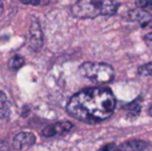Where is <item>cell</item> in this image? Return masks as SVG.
I'll return each mask as SVG.
<instances>
[{"label":"cell","instance_id":"17","mask_svg":"<svg viewBox=\"0 0 152 151\" xmlns=\"http://www.w3.org/2000/svg\"><path fill=\"white\" fill-rule=\"evenodd\" d=\"M148 114H150V115H151V117H152V104H151V106H150V110H148Z\"/></svg>","mask_w":152,"mask_h":151},{"label":"cell","instance_id":"3","mask_svg":"<svg viewBox=\"0 0 152 151\" xmlns=\"http://www.w3.org/2000/svg\"><path fill=\"white\" fill-rule=\"evenodd\" d=\"M80 74L86 76L87 79L92 80L99 84H105V83L112 82L115 76L112 66L107 63H91L87 62L80 66Z\"/></svg>","mask_w":152,"mask_h":151},{"label":"cell","instance_id":"11","mask_svg":"<svg viewBox=\"0 0 152 151\" xmlns=\"http://www.w3.org/2000/svg\"><path fill=\"white\" fill-rule=\"evenodd\" d=\"M24 63H26V60H24L23 56L13 55L12 58L8 60V68L12 70V71H18L19 68H21V67L24 66Z\"/></svg>","mask_w":152,"mask_h":151},{"label":"cell","instance_id":"13","mask_svg":"<svg viewBox=\"0 0 152 151\" xmlns=\"http://www.w3.org/2000/svg\"><path fill=\"white\" fill-rule=\"evenodd\" d=\"M115 150V143H108L105 146H103L102 149H99L97 151H113Z\"/></svg>","mask_w":152,"mask_h":151},{"label":"cell","instance_id":"15","mask_svg":"<svg viewBox=\"0 0 152 151\" xmlns=\"http://www.w3.org/2000/svg\"><path fill=\"white\" fill-rule=\"evenodd\" d=\"M23 4H31V5H37V4H40V1L42 0H20Z\"/></svg>","mask_w":152,"mask_h":151},{"label":"cell","instance_id":"2","mask_svg":"<svg viewBox=\"0 0 152 151\" xmlns=\"http://www.w3.org/2000/svg\"><path fill=\"white\" fill-rule=\"evenodd\" d=\"M119 3L115 0H77L71 13L77 19H95L97 16H112L118 12Z\"/></svg>","mask_w":152,"mask_h":151},{"label":"cell","instance_id":"12","mask_svg":"<svg viewBox=\"0 0 152 151\" xmlns=\"http://www.w3.org/2000/svg\"><path fill=\"white\" fill-rule=\"evenodd\" d=\"M137 74L140 76H152V62L145 63L137 68Z\"/></svg>","mask_w":152,"mask_h":151},{"label":"cell","instance_id":"5","mask_svg":"<svg viewBox=\"0 0 152 151\" xmlns=\"http://www.w3.org/2000/svg\"><path fill=\"white\" fill-rule=\"evenodd\" d=\"M43 31L40 28L37 21H32L29 26V34H28V45L34 51H39L43 47Z\"/></svg>","mask_w":152,"mask_h":151},{"label":"cell","instance_id":"1","mask_svg":"<svg viewBox=\"0 0 152 151\" xmlns=\"http://www.w3.org/2000/svg\"><path fill=\"white\" fill-rule=\"evenodd\" d=\"M116 108V99L107 87H89L79 91L69 99L67 112L84 123L107 120Z\"/></svg>","mask_w":152,"mask_h":151},{"label":"cell","instance_id":"9","mask_svg":"<svg viewBox=\"0 0 152 151\" xmlns=\"http://www.w3.org/2000/svg\"><path fill=\"white\" fill-rule=\"evenodd\" d=\"M142 111V98H137L136 100H134L132 103H129L127 106V117L129 119H134Z\"/></svg>","mask_w":152,"mask_h":151},{"label":"cell","instance_id":"16","mask_svg":"<svg viewBox=\"0 0 152 151\" xmlns=\"http://www.w3.org/2000/svg\"><path fill=\"white\" fill-rule=\"evenodd\" d=\"M144 42L147 43L148 45H152V32H150V34H147L144 36Z\"/></svg>","mask_w":152,"mask_h":151},{"label":"cell","instance_id":"6","mask_svg":"<svg viewBox=\"0 0 152 151\" xmlns=\"http://www.w3.org/2000/svg\"><path fill=\"white\" fill-rule=\"evenodd\" d=\"M35 142H36V138L32 133H19L13 136L12 141V147L15 150H26L28 147L34 146Z\"/></svg>","mask_w":152,"mask_h":151},{"label":"cell","instance_id":"7","mask_svg":"<svg viewBox=\"0 0 152 151\" xmlns=\"http://www.w3.org/2000/svg\"><path fill=\"white\" fill-rule=\"evenodd\" d=\"M128 19L145 27L152 23V12H150L148 10H143V8H136V10H131L128 12Z\"/></svg>","mask_w":152,"mask_h":151},{"label":"cell","instance_id":"10","mask_svg":"<svg viewBox=\"0 0 152 151\" xmlns=\"http://www.w3.org/2000/svg\"><path fill=\"white\" fill-rule=\"evenodd\" d=\"M10 117V103H8L7 95L3 91H0V118L5 119Z\"/></svg>","mask_w":152,"mask_h":151},{"label":"cell","instance_id":"4","mask_svg":"<svg viewBox=\"0 0 152 151\" xmlns=\"http://www.w3.org/2000/svg\"><path fill=\"white\" fill-rule=\"evenodd\" d=\"M74 128V125L71 122H58L53 123L51 126L43 128L42 135L45 138H51V136H59V135H64V134L69 133Z\"/></svg>","mask_w":152,"mask_h":151},{"label":"cell","instance_id":"14","mask_svg":"<svg viewBox=\"0 0 152 151\" xmlns=\"http://www.w3.org/2000/svg\"><path fill=\"white\" fill-rule=\"evenodd\" d=\"M11 147L10 144H8V142L5 141H0V151H8Z\"/></svg>","mask_w":152,"mask_h":151},{"label":"cell","instance_id":"8","mask_svg":"<svg viewBox=\"0 0 152 151\" xmlns=\"http://www.w3.org/2000/svg\"><path fill=\"white\" fill-rule=\"evenodd\" d=\"M148 147V143L145 141H140V139H132V141H127L124 143L119 144L115 147L113 151H144Z\"/></svg>","mask_w":152,"mask_h":151}]
</instances>
